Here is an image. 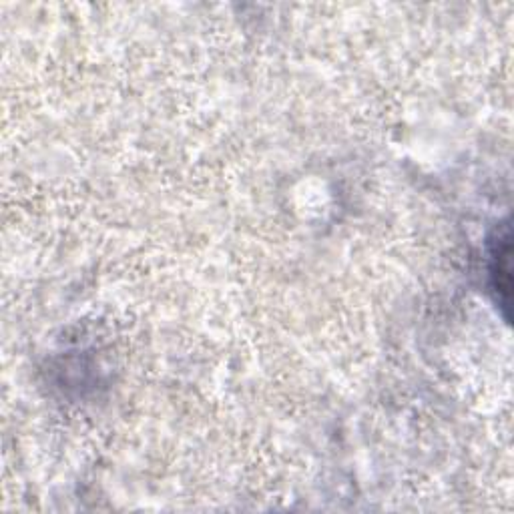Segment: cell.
<instances>
[{"mask_svg": "<svg viewBox=\"0 0 514 514\" xmlns=\"http://www.w3.org/2000/svg\"><path fill=\"white\" fill-rule=\"evenodd\" d=\"M492 282L498 294V304L508 308L510 304V229L502 225L492 241Z\"/></svg>", "mask_w": 514, "mask_h": 514, "instance_id": "obj_1", "label": "cell"}]
</instances>
